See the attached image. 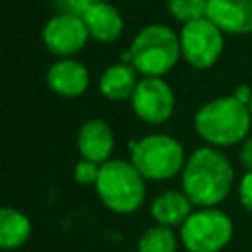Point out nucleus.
Listing matches in <instances>:
<instances>
[{
  "label": "nucleus",
  "instance_id": "nucleus-1",
  "mask_svg": "<svg viewBox=\"0 0 252 252\" xmlns=\"http://www.w3.org/2000/svg\"><path fill=\"white\" fill-rule=\"evenodd\" d=\"M232 185L234 167L219 148L203 146L187 158L181 171V189L199 209L220 205L230 195Z\"/></svg>",
  "mask_w": 252,
  "mask_h": 252
},
{
  "label": "nucleus",
  "instance_id": "nucleus-2",
  "mask_svg": "<svg viewBox=\"0 0 252 252\" xmlns=\"http://www.w3.org/2000/svg\"><path fill=\"white\" fill-rule=\"evenodd\" d=\"M195 132L213 148L242 144L248 138L252 118L246 104H240L232 94L205 102L193 118Z\"/></svg>",
  "mask_w": 252,
  "mask_h": 252
},
{
  "label": "nucleus",
  "instance_id": "nucleus-3",
  "mask_svg": "<svg viewBox=\"0 0 252 252\" xmlns=\"http://www.w3.org/2000/svg\"><path fill=\"white\" fill-rule=\"evenodd\" d=\"M94 187L102 205L118 215L138 211L146 199V179L132 165V161L124 159L104 161Z\"/></svg>",
  "mask_w": 252,
  "mask_h": 252
},
{
  "label": "nucleus",
  "instance_id": "nucleus-4",
  "mask_svg": "<svg viewBox=\"0 0 252 252\" xmlns=\"http://www.w3.org/2000/svg\"><path fill=\"white\" fill-rule=\"evenodd\" d=\"M132 67L144 77H161L175 67L181 57L179 35L163 26L150 24L142 28L130 45Z\"/></svg>",
  "mask_w": 252,
  "mask_h": 252
},
{
  "label": "nucleus",
  "instance_id": "nucleus-5",
  "mask_svg": "<svg viewBox=\"0 0 252 252\" xmlns=\"http://www.w3.org/2000/svg\"><path fill=\"white\" fill-rule=\"evenodd\" d=\"M132 165L144 179L163 181L183 171L187 161L183 146L167 134H148L130 142Z\"/></svg>",
  "mask_w": 252,
  "mask_h": 252
},
{
  "label": "nucleus",
  "instance_id": "nucleus-6",
  "mask_svg": "<svg viewBox=\"0 0 252 252\" xmlns=\"http://www.w3.org/2000/svg\"><path fill=\"white\" fill-rule=\"evenodd\" d=\"M234 236L232 219L217 209H197L181 224L179 240L187 252H220Z\"/></svg>",
  "mask_w": 252,
  "mask_h": 252
},
{
  "label": "nucleus",
  "instance_id": "nucleus-7",
  "mask_svg": "<svg viewBox=\"0 0 252 252\" xmlns=\"http://www.w3.org/2000/svg\"><path fill=\"white\" fill-rule=\"evenodd\" d=\"M181 57L195 69L213 67L224 49V33L207 18L185 24L179 33Z\"/></svg>",
  "mask_w": 252,
  "mask_h": 252
},
{
  "label": "nucleus",
  "instance_id": "nucleus-8",
  "mask_svg": "<svg viewBox=\"0 0 252 252\" xmlns=\"http://www.w3.org/2000/svg\"><path fill=\"white\" fill-rule=\"evenodd\" d=\"M132 110L138 118L150 124L165 122L175 108V94L161 77H144L138 81L132 94Z\"/></svg>",
  "mask_w": 252,
  "mask_h": 252
},
{
  "label": "nucleus",
  "instance_id": "nucleus-9",
  "mask_svg": "<svg viewBox=\"0 0 252 252\" xmlns=\"http://www.w3.org/2000/svg\"><path fill=\"white\" fill-rule=\"evenodd\" d=\"M41 39L45 47L59 55L61 59L77 53L89 39L87 26L81 16L71 14H57L45 22L41 30Z\"/></svg>",
  "mask_w": 252,
  "mask_h": 252
},
{
  "label": "nucleus",
  "instance_id": "nucleus-10",
  "mask_svg": "<svg viewBox=\"0 0 252 252\" xmlns=\"http://www.w3.org/2000/svg\"><path fill=\"white\" fill-rule=\"evenodd\" d=\"M207 20L224 35L252 33V0H207Z\"/></svg>",
  "mask_w": 252,
  "mask_h": 252
},
{
  "label": "nucleus",
  "instance_id": "nucleus-11",
  "mask_svg": "<svg viewBox=\"0 0 252 252\" xmlns=\"http://www.w3.org/2000/svg\"><path fill=\"white\" fill-rule=\"evenodd\" d=\"M77 148H79V154L83 156V159L102 165L104 161H108L110 152L114 148V136H112L110 126L100 118L87 120L79 128Z\"/></svg>",
  "mask_w": 252,
  "mask_h": 252
},
{
  "label": "nucleus",
  "instance_id": "nucleus-12",
  "mask_svg": "<svg viewBox=\"0 0 252 252\" xmlns=\"http://www.w3.org/2000/svg\"><path fill=\"white\" fill-rule=\"evenodd\" d=\"M47 85L61 96H79L89 85V71L77 59L65 57L47 69Z\"/></svg>",
  "mask_w": 252,
  "mask_h": 252
},
{
  "label": "nucleus",
  "instance_id": "nucleus-13",
  "mask_svg": "<svg viewBox=\"0 0 252 252\" xmlns=\"http://www.w3.org/2000/svg\"><path fill=\"white\" fill-rule=\"evenodd\" d=\"M81 18L87 26L89 35L98 41H114L124 30L122 14L112 4L102 2V0L87 8L81 14Z\"/></svg>",
  "mask_w": 252,
  "mask_h": 252
},
{
  "label": "nucleus",
  "instance_id": "nucleus-14",
  "mask_svg": "<svg viewBox=\"0 0 252 252\" xmlns=\"http://www.w3.org/2000/svg\"><path fill=\"white\" fill-rule=\"evenodd\" d=\"M152 219L156 220V224L173 228V226H181L189 215L193 213V203L189 201V197L183 191H163L159 193L150 207Z\"/></svg>",
  "mask_w": 252,
  "mask_h": 252
},
{
  "label": "nucleus",
  "instance_id": "nucleus-15",
  "mask_svg": "<svg viewBox=\"0 0 252 252\" xmlns=\"http://www.w3.org/2000/svg\"><path fill=\"white\" fill-rule=\"evenodd\" d=\"M138 81L140 79L136 77V69L132 65L116 63L104 69L98 81V89L106 98L124 100V98H132Z\"/></svg>",
  "mask_w": 252,
  "mask_h": 252
},
{
  "label": "nucleus",
  "instance_id": "nucleus-16",
  "mask_svg": "<svg viewBox=\"0 0 252 252\" xmlns=\"http://www.w3.org/2000/svg\"><path fill=\"white\" fill-rule=\"evenodd\" d=\"M32 220L14 207H0V250H16L28 242Z\"/></svg>",
  "mask_w": 252,
  "mask_h": 252
},
{
  "label": "nucleus",
  "instance_id": "nucleus-17",
  "mask_svg": "<svg viewBox=\"0 0 252 252\" xmlns=\"http://www.w3.org/2000/svg\"><path fill=\"white\" fill-rule=\"evenodd\" d=\"M177 244L179 238L173 228L154 224L140 236L136 252H177Z\"/></svg>",
  "mask_w": 252,
  "mask_h": 252
},
{
  "label": "nucleus",
  "instance_id": "nucleus-18",
  "mask_svg": "<svg viewBox=\"0 0 252 252\" xmlns=\"http://www.w3.org/2000/svg\"><path fill=\"white\" fill-rule=\"evenodd\" d=\"M167 10L177 22L185 26L207 18V0H167Z\"/></svg>",
  "mask_w": 252,
  "mask_h": 252
},
{
  "label": "nucleus",
  "instance_id": "nucleus-19",
  "mask_svg": "<svg viewBox=\"0 0 252 252\" xmlns=\"http://www.w3.org/2000/svg\"><path fill=\"white\" fill-rule=\"evenodd\" d=\"M98 171H100L98 163L89 161V159H79L73 167V177L81 185H94L98 179Z\"/></svg>",
  "mask_w": 252,
  "mask_h": 252
},
{
  "label": "nucleus",
  "instance_id": "nucleus-20",
  "mask_svg": "<svg viewBox=\"0 0 252 252\" xmlns=\"http://www.w3.org/2000/svg\"><path fill=\"white\" fill-rule=\"evenodd\" d=\"M96 2L100 0H53L55 8L61 14H71V16H81L87 8H91Z\"/></svg>",
  "mask_w": 252,
  "mask_h": 252
},
{
  "label": "nucleus",
  "instance_id": "nucleus-21",
  "mask_svg": "<svg viewBox=\"0 0 252 252\" xmlns=\"http://www.w3.org/2000/svg\"><path fill=\"white\" fill-rule=\"evenodd\" d=\"M238 199L242 207L252 215V171H246L238 181Z\"/></svg>",
  "mask_w": 252,
  "mask_h": 252
},
{
  "label": "nucleus",
  "instance_id": "nucleus-22",
  "mask_svg": "<svg viewBox=\"0 0 252 252\" xmlns=\"http://www.w3.org/2000/svg\"><path fill=\"white\" fill-rule=\"evenodd\" d=\"M238 159H240V163H242V167H244L246 171H252V136H248V138L240 144Z\"/></svg>",
  "mask_w": 252,
  "mask_h": 252
},
{
  "label": "nucleus",
  "instance_id": "nucleus-23",
  "mask_svg": "<svg viewBox=\"0 0 252 252\" xmlns=\"http://www.w3.org/2000/svg\"><path fill=\"white\" fill-rule=\"evenodd\" d=\"M232 96H234L240 104H246V106H248V102L252 100V89H250L248 85H238V87L234 89Z\"/></svg>",
  "mask_w": 252,
  "mask_h": 252
},
{
  "label": "nucleus",
  "instance_id": "nucleus-24",
  "mask_svg": "<svg viewBox=\"0 0 252 252\" xmlns=\"http://www.w3.org/2000/svg\"><path fill=\"white\" fill-rule=\"evenodd\" d=\"M248 112H250V118H252V100L248 102Z\"/></svg>",
  "mask_w": 252,
  "mask_h": 252
}]
</instances>
